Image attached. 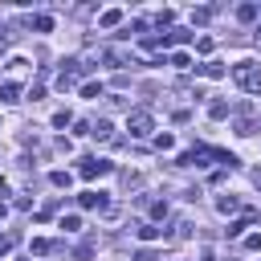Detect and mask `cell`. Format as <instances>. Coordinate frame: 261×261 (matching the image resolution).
<instances>
[{"mask_svg": "<svg viewBox=\"0 0 261 261\" xmlns=\"http://www.w3.org/2000/svg\"><path fill=\"white\" fill-rule=\"evenodd\" d=\"M233 82L241 90H249V94H261V70H257L253 61H237L233 65Z\"/></svg>", "mask_w": 261, "mask_h": 261, "instance_id": "cell-1", "label": "cell"}, {"mask_svg": "<svg viewBox=\"0 0 261 261\" xmlns=\"http://www.w3.org/2000/svg\"><path fill=\"white\" fill-rule=\"evenodd\" d=\"M126 130H130L135 139H143V135H151V130H155V122H151V114H147V110H135V114L126 118Z\"/></svg>", "mask_w": 261, "mask_h": 261, "instance_id": "cell-2", "label": "cell"}, {"mask_svg": "<svg viewBox=\"0 0 261 261\" xmlns=\"http://www.w3.org/2000/svg\"><path fill=\"white\" fill-rule=\"evenodd\" d=\"M78 172H82V180H98V176H106V172H110V163H106V159H82V168H78Z\"/></svg>", "mask_w": 261, "mask_h": 261, "instance_id": "cell-3", "label": "cell"}, {"mask_svg": "<svg viewBox=\"0 0 261 261\" xmlns=\"http://www.w3.org/2000/svg\"><path fill=\"white\" fill-rule=\"evenodd\" d=\"M82 208H102V212H110V200H106V192H82Z\"/></svg>", "mask_w": 261, "mask_h": 261, "instance_id": "cell-4", "label": "cell"}, {"mask_svg": "<svg viewBox=\"0 0 261 261\" xmlns=\"http://www.w3.org/2000/svg\"><path fill=\"white\" fill-rule=\"evenodd\" d=\"M110 130H114V126H110L106 118H98V122H90V135H94V139H110Z\"/></svg>", "mask_w": 261, "mask_h": 261, "instance_id": "cell-5", "label": "cell"}, {"mask_svg": "<svg viewBox=\"0 0 261 261\" xmlns=\"http://www.w3.org/2000/svg\"><path fill=\"white\" fill-rule=\"evenodd\" d=\"M118 21H122V9H106L102 17H98V25H102V29H114Z\"/></svg>", "mask_w": 261, "mask_h": 261, "instance_id": "cell-6", "label": "cell"}, {"mask_svg": "<svg viewBox=\"0 0 261 261\" xmlns=\"http://www.w3.org/2000/svg\"><path fill=\"white\" fill-rule=\"evenodd\" d=\"M0 98H5V102H21V86L17 82H5V86H0Z\"/></svg>", "mask_w": 261, "mask_h": 261, "instance_id": "cell-7", "label": "cell"}, {"mask_svg": "<svg viewBox=\"0 0 261 261\" xmlns=\"http://www.w3.org/2000/svg\"><path fill=\"white\" fill-rule=\"evenodd\" d=\"M200 74H204V78H224L228 70H224L220 61H208V65H200Z\"/></svg>", "mask_w": 261, "mask_h": 261, "instance_id": "cell-8", "label": "cell"}, {"mask_svg": "<svg viewBox=\"0 0 261 261\" xmlns=\"http://www.w3.org/2000/svg\"><path fill=\"white\" fill-rule=\"evenodd\" d=\"M216 208H220V212H237V208H241V200H237V196H220Z\"/></svg>", "mask_w": 261, "mask_h": 261, "instance_id": "cell-9", "label": "cell"}, {"mask_svg": "<svg viewBox=\"0 0 261 261\" xmlns=\"http://www.w3.org/2000/svg\"><path fill=\"white\" fill-rule=\"evenodd\" d=\"M249 220H257V216H245V220H233V224H228V237H245V228H249Z\"/></svg>", "mask_w": 261, "mask_h": 261, "instance_id": "cell-10", "label": "cell"}, {"mask_svg": "<svg viewBox=\"0 0 261 261\" xmlns=\"http://www.w3.org/2000/svg\"><path fill=\"white\" fill-rule=\"evenodd\" d=\"M257 13H261L257 5H241V9H237V21H257Z\"/></svg>", "mask_w": 261, "mask_h": 261, "instance_id": "cell-11", "label": "cell"}, {"mask_svg": "<svg viewBox=\"0 0 261 261\" xmlns=\"http://www.w3.org/2000/svg\"><path fill=\"white\" fill-rule=\"evenodd\" d=\"M82 98H102V82H86L82 86Z\"/></svg>", "mask_w": 261, "mask_h": 261, "instance_id": "cell-12", "label": "cell"}, {"mask_svg": "<svg viewBox=\"0 0 261 261\" xmlns=\"http://www.w3.org/2000/svg\"><path fill=\"white\" fill-rule=\"evenodd\" d=\"M155 237H159L155 224H139V241H155Z\"/></svg>", "mask_w": 261, "mask_h": 261, "instance_id": "cell-13", "label": "cell"}, {"mask_svg": "<svg viewBox=\"0 0 261 261\" xmlns=\"http://www.w3.org/2000/svg\"><path fill=\"white\" fill-rule=\"evenodd\" d=\"M49 184H53V188H70V172H53Z\"/></svg>", "mask_w": 261, "mask_h": 261, "instance_id": "cell-14", "label": "cell"}, {"mask_svg": "<svg viewBox=\"0 0 261 261\" xmlns=\"http://www.w3.org/2000/svg\"><path fill=\"white\" fill-rule=\"evenodd\" d=\"M33 29H37V33H49V29H53V17H33Z\"/></svg>", "mask_w": 261, "mask_h": 261, "instance_id": "cell-15", "label": "cell"}, {"mask_svg": "<svg viewBox=\"0 0 261 261\" xmlns=\"http://www.w3.org/2000/svg\"><path fill=\"white\" fill-rule=\"evenodd\" d=\"M208 114H212V118H228V102H212Z\"/></svg>", "mask_w": 261, "mask_h": 261, "instance_id": "cell-16", "label": "cell"}, {"mask_svg": "<svg viewBox=\"0 0 261 261\" xmlns=\"http://www.w3.org/2000/svg\"><path fill=\"white\" fill-rule=\"evenodd\" d=\"M74 257H78V261H90V257H94V245H90V241H82V245H78V253H74Z\"/></svg>", "mask_w": 261, "mask_h": 261, "instance_id": "cell-17", "label": "cell"}, {"mask_svg": "<svg viewBox=\"0 0 261 261\" xmlns=\"http://www.w3.org/2000/svg\"><path fill=\"white\" fill-rule=\"evenodd\" d=\"M53 126H57V130L70 126V110H57V114H53Z\"/></svg>", "mask_w": 261, "mask_h": 261, "instance_id": "cell-18", "label": "cell"}, {"mask_svg": "<svg viewBox=\"0 0 261 261\" xmlns=\"http://www.w3.org/2000/svg\"><path fill=\"white\" fill-rule=\"evenodd\" d=\"M172 143H176V139H172V135H168V130H163V135H159V139H155V147H159V151H168V147H172Z\"/></svg>", "mask_w": 261, "mask_h": 261, "instance_id": "cell-19", "label": "cell"}, {"mask_svg": "<svg viewBox=\"0 0 261 261\" xmlns=\"http://www.w3.org/2000/svg\"><path fill=\"white\" fill-rule=\"evenodd\" d=\"M61 228H70V233H78V228H82V220H78V216H65V220H61Z\"/></svg>", "mask_w": 261, "mask_h": 261, "instance_id": "cell-20", "label": "cell"}, {"mask_svg": "<svg viewBox=\"0 0 261 261\" xmlns=\"http://www.w3.org/2000/svg\"><path fill=\"white\" fill-rule=\"evenodd\" d=\"M208 17H212V9H196V13H192V21H196V25H204Z\"/></svg>", "mask_w": 261, "mask_h": 261, "instance_id": "cell-21", "label": "cell"}, {"mask_svg": "<svg viewBox=\"0 0 261 261\" xmlns=\"http://www.w3.org/2000/svg\"><path fill=\"white\" fill-rule=\"evenodd\" d=\"M245 249H249V253H257V249H261V237H257V233H253V237H245Z\"/></svg>", "mask_w": 261, "mask_h": 261, "instance_id": "cell-22", "label": "cell"}, {"mask_svg": "<svg viewBox=\"0 0 261 261\" xmlns=\"http://www.w3.org/2000/svg\"><path fill=\"white\" fill-rule=\"evenodd\" d=\"M13 249V237H0V253H9Z\"/></svg>", "mask_w": 261, "mask_h": 261, "instance_id": "cell-23", "label": "cell"}, {"mask_svg": "<svg viewBox=\"0 0 261 261\" xmlns=\"http://www.w3.org/2000/svg\"><path fill=\"white\" fill-rule=\"evenodd\" d=\"M253 180H257V184H261V168H257V172H253Z\"/></svg>", "mask_w": 261, "mask_h": 261, "instance_id": "cell-24", "label": "cell"}, {"mask_svg": "<svg viewBox=\"0 0 261 261\" xmlns=\"http://www.w3.org/2000/svg\"><path fill=\"white\" fill-rule=\"evenodd\" d=\"M5 212H9V208H5V204H0V220H5Z\"/></svg>", "mask_w": 261, "mask_h": 261, "instance_id": "cell-25", "label": "cell"}]
</instances>
